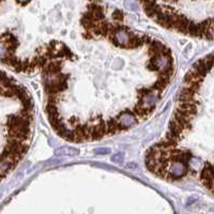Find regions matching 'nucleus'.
<instances>
[{"label": "nucleus", "instance_id": "9b49d317", "mask_svg": "<svg viewBox=\"0 0 214 214\" xmlns=\"http://www.w3.org/2000/svg\"><path fill=\"white\" fill-rule=\"evenodd\" d=\"M46 112H47V115H49V114H55V112H58L57 105H56V104H54V103L47 102V104H46Z\"/></svg>", "mask_w": 214, "mask_h": 214}, {"label": "nucleus", "instance_id": "4468645a", "mask_svg": "<svg viewBox=\"0 0 214 214\" xmlns=\"http://www.w3.org/2000/svg\"><path fill=\"white\" fill-rule=\"evenodd\" d=\"M147 69L150 70V71H157L158 72V67L157 65V63H154V62H150L147 64Z\"/></svg>", "mask_w": 214, "mask_h": 214}, {"label": "nucleus", "instance_id": "dca6fc26", "mask_svg": "<svg viewBox=\"0 0 214 214\" xmlns=\"http://www.w3.org/2000/svg\"><path fill=\"white\" fill-rule=\"evenodd\" d=\"M142 37V42H143V44H148L149 45L151 41H152V39L149 37V36H140Z\"/></svg>", "mask_w": 214, "mask_h": 214}, {"label": "nucleus", "instance_id": "423d86ee", "mask_svg": "<svg viewBox=\"0 0 214 214\" xmlns=\"http://www.w3.org/2000/svg\"><path fill=\"white\" fill-rule=\"evenodd\" d=\"M169 132L173 133V134L180 136L181 138L183 137V135L185 134V131L184 128L181 127L179 123L176 121L175 119H171V121L169 122Z\"/></svg>", "mask_w": 214, "mask_h": 214}, {"label": "nucleus", "instance_id": "f257e3e1", "mask_svg": "<svg viewBox=\"0 0 214 214\" xmlns=\"http://www.w3.org/2000/svg\"><path fill=\"white\" fill-rule=\"evenodd\" d=\"M117 120L124 130H127V128L130 127H133V125L137 123V118H136L135 116L133 115V112H125L120 114L117 117Z\"/></svg>", "mask_w": 214, "mask_h": 214}, {"label": "nucleus", "instance_id": "7ed1b4c3", "mask_svg": "<svg viewBox=\"0 0 214 214\" xmlns=\"http://www.w3.org/2000/svg\"><path fill=\"white\" fill-rule=\"evenodd\" d=\"M142 45H143L142 37L132 33V36L128 39V41L125 43V49H135L137 47L142 46Z\"/></svg>", "mask_w": 214, "mask_h": 214}, {"label": "nucleus", "instance_id": "f03ea898", "mask_svg": "<svg viewBox=\"0 0 214 214\" xmlns=\"http://www.w3.org/2000/svg\"><path fill=\"white\" fill-rule=\"evenodd\" d=\"M62 61H50L47 62V64L43 67V73L44 75H57L58 73L61 72Z\"/></svg>", "mask_w": 214, "mask_h": 214}, {"label": "nucleus", "instance_id": "6e6552de", "mask_svg": "<svg viewBox=\"0 0 214 214\" xmlns=\"http://www.w3.org/2000/svg\"><path fill=\"white\" fill-rule=\"evenodd\" d=\"M47 62H48V59H47L44 55H43V54L39 55V56H37V67L43 69V67L47 64Z\"/></svg>", "mask_w": 214, "mask_h": 214}, {"label": "nucleus", "instance_id": "20e7f679", "mask_svg": "<svg viewBox=\"0 0 214 214\" xmlns=\"http://www.w3.org/2000/svg\"><path fill=\"white\" fill-rule=\"evenodd\" d=\"M179 101L180 102H193L195 100V92L192 91L190 88L185 87L180 91L179 94Z\"/></svg>", "mask_w": 214, "mask_h": 214}, {"label": "nucleus", "instance_id": "9d476101", "mask_svg": "<svg viewBox=\"0 0 214 214\" xmlns=\"http://www.w3.org/2000/svg\"><path fill=\"white\" fill-rule=\"evenodd\" d=\"M166 88V85L165 84H163L162 82H160V80L157 79V82H155L154 85L151 87V89L152 90H157V91H158V94H161L163 91H164V89Z\"/></svg>", "mask_w": 214, "mask_h": 214}, {"label": "nucleus", "instance_id": "f3484780", "mask_svg": "<svg viewBox=\"0 0 214 214\" xmlns=\"http://www.w3.org/2000/svg\"><path fill=\"white\" fill-rule=\"evenodd\" d=\"M82 36H84L85 39H87V40H91V39H93L92 32L90 31V30H87V32H85V33L82 34Z\"/></svg>", "mask_w": 214, "mask_h": 214}, {"label": "nucleus", "instance_id": "f8f14e48", "mask_svg": "<svg viewBox=\"0 0 214 214\" xmlns=\"http://www.w3.org/2000/svg\"><path fill=\"white\" fill-rule=\"evenodd\" d=\"M112 17H114V19H116V21L122 22L123 17H124V14H123V12L121 11V10L116 9L114 11V13H112Z\"/></svg>", "mask_w": 214, "mask_h": 214}, {"label": "nucleus", "instance_id": "1a4fd4ad", "mask_svg": "<svg viewBox=\"0 0 214 214\" xmlns=\"http://www.w3.org/2000/svg\"><path fill=\"white\" fill-rule=\"evenodd\" d=\"M61 50H62V52H63L64 57L67 58V59H74V58H75L74 54H73L71 50H70V48L67 46V45L61 44Z\"/></svg>", "mask_w": 214, "mask_h": 214}, {"label": "nucleus", "instance_id": "2eb2a0df", "mask_svg": "<svg viewBox=\"0 0 214 214\" xmlns=\"http://www.w3.org/2000/svg\"><path fill=\"white\" fill-rule=\"evenodd\" d=\"M109 152H110L109 149H95L94 150L95 154H107V153H109Z\"/></svg>", "mask_w": 214, "mask_h": 214}, {"label": "nucleus", "instance_id": "39448f33", "mask_svg": "<svg viewBox=\"0 0 214 214\" xmlns=\"http://www.w3.org/2000/svg\"><path fill=\"white\" fill-rule=\"evenodd\" d=\"M203 80V77H201L195 70H190V72H187V74L184 77V82L186 84H191V82H199L201 84Z\"/></svg>", "mask_w": 214, "mask_h": 214}, {"label": "nucleus", "instance_id": "0eeeda50", "mask_svg": "<svg viewBox=\"0 0 214 214\" xmlns=\"http://www.w3.org/2000/svg\"><path fill=\"white\" fill-rule=\"evenodd\" d=\"M100 22H95V21H92V19H89L87 18V17L82 16V19H80V24L82 25V27L86 29V30H91L93 27L95 26V25H97Z\"/></svg>", "mask_w": 214, "mask_h": 214}, {"label": "nucleus", "instance_id": "a211bd4d", "mask_svg": "<svg viewBox=\"0 0 214 214\" xmlns=\"http://www.w3.org/2000/svg\"><path fill=\"white\" fill-rule=\"evenodd\" d=\"M112 160L114 161V162H117V161H119V162H122V161H123V157H121V154H117V155H115V157H112Z\"/></svg>", "mask_w": 214, "mask_h": 214}, {"label": "nucleus", "instance_id": "ddd939ff", "mask_svg": "<svg viewBox=\"0 0 214 214\" xmlns=\"http://www.w3.org/2000/svg\"><path fill=\"white\" fill-rule=\"evenodd\" d=\"M153 90L151 88H142V89L138 90V97H145V95L149 94V93L152 92Z\"/></svg>", "mask_w": 214, "mask_h": 214}]
</instances>
